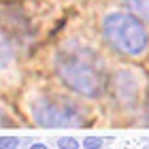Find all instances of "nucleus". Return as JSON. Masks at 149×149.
<instances>
[{"instance_id": "f257e3e1", "label": "nucleus", "mask_w": 149, "mask_h": 149, "mask_svg": "<svg viewBox=\"0 0 149 149\" xmlns=\"http://www.w3.org/2000/svg\"><path fill=\"white\" fill-rule=\"evenodd\" d=\"M53 64L62 83L70 87L74 94L87 98H98L102 94L107 70L102 58L92 47L74 43V40L64 43L53 58Z\"/></svg>"}, {"instance_id": "f03ea898", "label": "nucleus", "mask_w": 149, "mask_h": 149, "mask_svg": "<svg viewBox=\"0 0 149 149\" xmlns=\"http://www.w3.org/2000/svg\"><path fill=\"white\" fill-rule=\"evenodd\" d=\"M102 34L115 51L139 58L147 51L149 34L139 17L130 13H111L102 22Z\"/></svg>"}, {"instance_id": "7ed1b4c3", "label": "nucleus", "mask_w": 149, "mask_h": 149, "mask_svg": "<svg viewBox=\"0 0 149 149\" xmlns=\"http://www.w3.org/2000/svg\"><path fill=\"white\" fill-rule=\"evenodd\" d=\"M32 119L45 128H70L85 124V109L70 98L43 96L32 102Z\"/></svg>"}, {"instance_id": "20e7f679", "label": "nucleus", "mask_w": 149, "mask_h": 149, "mask_svg": "<svg viewBox=\"0 0 149 149\" xmlns=\"http://www.w3.org/2000/svg\"><path fill=\"white\" fill-rule=\"evenodd\" d=\"M141 81L134 70H119L115 77V94L121 104H134L139 98Z\"/></svg>"}, {"instance_id": "39448f33", "label": "nucleus", "mask_w": 149, "mask_h": 149, "mask_svg": "<svg viewBox=\"0 0 149 149\" xmlns=\"http://www.w3.org/2000/svg\"><path fill=\"white\" fill-rule=\"evenodd\" d=\"M11 62H13V45L9 43V38L0 32V68L9 66Z\"/></svg>"}, {"instance_id": "423d86ee", "label": "nucleus", "mask_w": 149, "mask_h": 149, "mask_svg": "<svg viewBox=\"0 0 149 149\" xmlns=\"http://www.w3.org/2000/svg\"><path fill=\"white\" fill-rule=\"evenodd\" d=\"M124 2L130 11H134L139 17H143L149 24V0H124Z\"/></svg>"}, {"instance_id": "0eeeda50", "label": "nucleus", "mask_w": 149, "mask_h": 149, "mask_svg": "<svg viewBox=\"0 0 149 149\" xmlns=\"http://www.w3.org/2000/svg\"><path fill=\"white\" fill-rule=\"evenodd\" d=\"M58 147L60 149H79V141L72 136H62L58 141Z\"/></svg>"}, {"instance_id": "6e6552de", "label": "nucleus", "mask_w": 149, "mask_h": 149, "mask_svg": "<svg viewBox=\"0 0 149 149\" xmlns=\"http://www.w3.org/2000/svg\"><path fill=\"white\" fill-rule=\"evenodd\" d=\"M19 145V139L15 136H2L0 139V149H15Z\"/></svg>"}, {"instance_id": "1a4fd4ad", "label": "nucleus", "mask_w": 149, "mask_h": 149, "mask_svg": "<svg viewBox=\"0 0 149 149\" xmlns=\"http://www.w3.org/2000/svg\"><path fill=\"white\" fill-rule=\"evenodd\" d=\"M83 147L85 149H100V147H102V139H98V136H85Z\"/></svg>"}, {"instance_id": "9d476101", "label": "nucleus", "mask_w": 149, "mask_h": 149, "mask_svg": "<svg viewBox=\"0 0 149 149\" xmlns=\"http://www.w3.org/2000/svg\"><path fill=\"white\" fill-rule=\"evenodd\" d=\"M0 126H11V119L6 117L4 111H0Z\"/></svg>"}, {"instance_id": "9b49d317", "label": "nucleus", "mask_w": 149, "mask_h": 149, "mask_svg": "<svg viewBox=\"0 0 149 149\" xmlns=\"http://www.w3.org/2000/svg\"><path fill=\"white\" fill-rule=\"evenodd\" d=\"M30 149H49V147H47V145H43V143H34Z\"/></svg>"}]
</instances>
